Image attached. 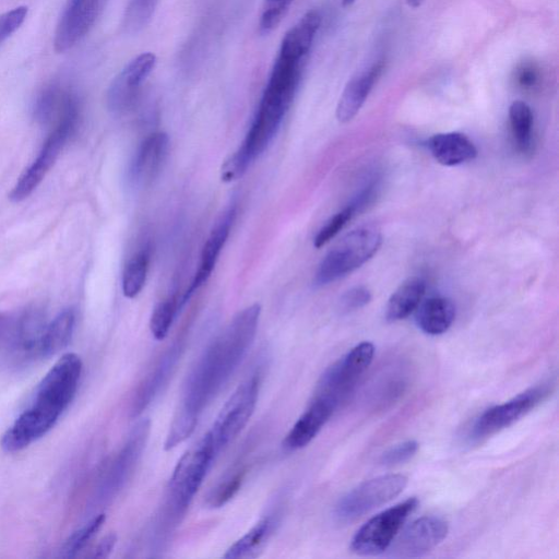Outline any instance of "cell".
<instances>
[{
  "mask_svg": "<svg viewBox=\"0 0 559 559\" xmlns=\"http://www.w3.org/2000/svg\"><path fill=\"white\" fill-rule=\"evenodd\" d=\"M216 455L212 441L205 433L178 461L167 489L164 528L175 525L185 514Z\"/></svg>",
  "mask_w": 559,
  "mask_h": 559,
  "instance_id": "obj_4",
  "label": "cell"
},
{
  "mask_svg": "<svg viewBox=\"0 0 559 559\" xmlns=\"http://www.w3.org/2000/svg\"><path fill=\"white\" fill-rule=\"evenodd\" d=\"M381 233L372 225H364L345 235L318 266L314 284L333 283L366 263L381 246Z\"/></svg>",
  "mask_w": 559,
  "mask_h": 559,
  "instance_id": "obj_5",
  "label": "cell"
},
{
  "mask_svg": "<svg viewBox=\"0 0 559 559\" xmlns=\"http://www.w3.org/2000/svg\"><path fill=\"white\" fill-rule=\"evenodd\" d=\"M150 263V251L143 249L133 255L122 274V292L128 298L135 297L143 288Z\"/></svg>",
  "mask_w": 559,
  "mask_h": 559,
  "instance_id": "obj_28",
  "label": "cell"
},
{
  "mask_svg": "<svg viewBox=\"0 0 559 559\" xmlns=\"http://www.w3.org/2000/svg\"><path fill=\"white\" fill-rule=\"evenodd\" d=\"M78 119L76 107L66 114L49 134L39 154L23 173L9 198L13 202H21L29 197L40 185L51 167L55 165L67 140L73 132Z\"/></svg>",
  "mask_w": 559,
  "mask_h": 559,
  "instance_id": "obj_11",
  "label": "cell"
},
{
  "mask_svg": "<svg viewBox=\"0 0 559 559\" xmlns=\"http://www.w3.org/2000/svg\"><path fill=\"white\" fill-rule=\"evenodd\" d=\"M150 420H140L129 433L124 444L116 454L99 481L96 499L106 503L114 499L131 477L150 435Z\"/></svg>",
  "mask_w": 559,
  "mask_h": 559,
  "instance_id": "obj_12",
  "label": "cell"
},
{
  "mask_svg": "<svg viewBox=\"0 0 559 559\" xmlns=\"http://www.w3.org/2000/svg\"><path fill=\"white\" fill-rule=\"evenodd\" d=\"M374 346L361 342L330 366L321 376L314 395L333 403L336 408L354 391L358 380L370 366Z\"/></svg>",
  "mask_w": 559,
  "mask_h": 559,
  "instance_id": "obj_6",
  "label": "cell"
},
{
  "mask_svg": "<svg viewBox=\"0 0 559 559\" xmlns=\"http://www.w3.org/2000/svg\"><path fill=\"white\" fill-rule=\"evenodd\" d=\"M74 325V310L61 311L46 325L38 345L37 358H48L63 349L72 337Z\"/></svg>",
  "mask_w": 559,
  "mask_h": 559,
  "instance_id": "obj_25",
  "label": "cell"
},
{
  "mask_svg": "<svg viewBox=\"0 0 559 559\" xmlns=\"http://www.w3.org/2000/svg\"><path fill=\"white\" fill-rule=\"evenodd\" d=\"M448 523L437 516H423L412 522L392 542L389 556L394 558H417L438 546L447 536Z\"/></svg>",
  "mask_w": 559,
  "mask_h": 559,
  "instance_id": "obj_13",
  "label": "cell"
},
{
  "mask_svg": "<svg viewBox=\"0 0 559 559\" xmlns=\"http://www.w3.org/2000/svg\"><path fill=\"white\" fill-rule=\"evenodd\" d=\"M336 406L325 399L313 396L307 409L286 435L283 445L295 451L305 448L320 432Z\"/></svg>",
  "mask_w": 559,
  "mask_h": 559,
  "instance_id": "obj_19",
  "label": "cell"
},
{
  "mask_svg": "<svg viewBox=\"0 0 559 559\" xmlns=\"http://www.w3.org/2000/svg\"><path fill=\"white\" fill-rule=\"evenodd\" d=\"M277 521L267 515L252 526L242 537L235 542L225 552L228 559L255 558L263 550Z\"/></svg>",
  "mask_w": 559,
  "mask_h": 559,
  "instance_id": "obj_26",
  "label": "cell"
},
{
  "mask_svg": "<svg viewBox=\"0 0 559 559\" xmlns=\"http://www.w3.org/2000/svg\"><path fill=\"white\" fill-rule=\"evenodd\" d=\"M81 372V358L63 354L39 382L31 405L2 436V449L17 452L45 436L73 400Z\"/></svg>",
  "mask_w": 559,
  "mask_h": 559,
  "instance_id": "obj_2",
  "label": "cell"
},
{
  "mask_svg": "<svg viewBox=\"0 0 559 559\" xmlns=\"http://www.w3.org/2000/svg\"><path fill=\"white\" fill-rule=\"evenodd\" d=\"M261 307L239 311L210 343L187 377L165 440L170 450L189 438L203 411L238 368L253 343Z\"/></svg>",
  "mask_w": 559,
  "mask_h": 559,
  "instance_id": "obj_1",
  "label": "cell"
},
{
  "mask_svg": "<svg viewBox=\"0 0 559 559\" xmlns=\"http://www.w3.org/2000/svg\"><path fill=\"white\" fill-rule=\"evenodd\" d=\"M356 0H342V3L344 7H347V5H350L355 2Z\"/></svg>",
  "mask_w": 559,
  "mask_h": 559,
  "instance_id": "obj_41",
  "label": "cell"
},
{
  "mask_svg": "<svg viewBox=\"0 0 559 559\" xmlns=\"http://www.w3.org/2000/svg\"><path fill=\"white\" fill-rule=\"evenodd\" d=\"M427 147L433 158L444 166H456L477 155L474 143L460 132L435 134L428 139Z\"/></svg>",
  "mask_w": 559,
  "mask_h": 559,
  "instance_id": "obj_21",
  "label": "cell"
},
{
  "mask_svg": "<svg viewBox=\"0 0 559 559\" xmlns=\"http://www.w3.org/2000/svg\"><path fill=\"white\" fill-rule=\"evenodd\" d=\"M181 308L180 300L176 296L160 301L153 310L150 320V330L156 340H164Z\"/></svg>",
  "mask_w": 559,
  "mask_h": 559,
  "instance_id": "obj_30",
  "label": "cell"
},
{
  "mask_svg": "<svg viewBox=\"0 0 559 559\" xmlns=\"http://www.w3.org/2000/svg\"><path fill=\"white\" fill-rule=\"evenodd\" d=\"M235 207H229L216 222L211 230L200 255L199 267L195 272L193 281L180 299L181 307L188 301L194 290H197L204 282L207 281L215 267L221 251L229 236L230 228L235 218Z\"/></svg>",
  "mask_w": 559,
  "mask_h": 559,
  "instance_id": "obj_17",
  "label": "cell"
},
{
  "mask_svg": "<svg viewBox=\"0 0 559 559\" xmlns=\"http://www.w3.org/2000/svg\"><path fill=\"white\" fill-rule=\"evenodd\" d=\"M321 24L318 11L307 12L284 36L280 53L296 60H304Z\"/></svg>",
  "mask_w": 559,
  "mask_h": 559,
  "instance_id": "obj_23",
  "label": "cell"
},
{
  "mask_svg": "<svg viewBox=\"0 0 559 559\" xmlns=\"http://www.w3.org/2000/svg\"><path fill=\"white\" fill-rule=\"evenodd\" d=\"M297 86L283 81L269 80L258 111L239 148L222 167V180L241 177L251 163L272 142L294 98Z\"/></svg>",
  "mask_w": 559,
  "mask_h": 559,
  "instance_id": "obj_3",
  "label": "cell"
},
{
  "mask_svg": "<svg viewBox=\"0 0 559 559\" xmlns=\"http://www.w3.org/2000/svg\"><path fill=\"white\" fill-rule=\"evenodd\" d=\"M260 389V377L252 374L234 391L206 432L218 454L246 427L252 416Z\"/></svg>",
  "mask_w": 559,
  "mask_h": 559,
  "instance_id": "obj_7",
  "label": "cell"
},
{
  "mask_svg": "<svg viewBox=\"0 0 559 559\" xmlns=\"http://www.w3.org/2000/svg\"><path fill=\"white\" fill-rule=\"evenodd\" d=\"M105 520L104 513L97 514L73 532L63 543L59 556L62 558L75 557L102 528Z\"/></svg>",
  "mask_w": 559,
  "mask_h": 559,
  "instance_id": "obj_29",
  "label": "cell"
},
{
  "mask_svg": "<svg viewBox=\"0 0 559 559\" xmlns=\"http://www.w3.org/2000/svg\"><path fill=\"white\" fill-rule=\"evenodd\" d=\"M407 477L401 474L382 475L359 484L343 496L335 506V518L354 521L397 497L406 487Z\"/></svg>",
  "mask_w": 559,
  "mask_h": 559,
  "instance_id": "obj_10",
  "label": "cell"
},
{
  "mask_svg": "<svg viewBox=\"0 0 559 559\" xmlns=\"http://www.w3.org/2000/svg\"><path fill=\"white\" fill-rule=\"evenodd\" d=\"M418 450V443L415 440H407L386 450L380 459L384 466H394L411 460Z\"/></svg>",
  "mask_w": 559,
  "mask_h": 559,
  "instance_id": "obj_35",
  "label": "cell"
},
{
  "mask_svg": "<svg viewBox=\"0 0 559 559\" xmlns=\"http://www.w3.org/2000/svg\"><path fill=\"white\" fill-rule=\"evenodd\" d=\"M407 4L412 8H417L420 5L423 0H406Z\"/></svg>",
  "mask_w": 559,
  "mask_h": 559,
  "instance_id": "obj_40",
  "label": "cell"
},
{
  "mask_svg": "<svg viewBox=\"0 0 559 559\" xmlns=\"http://www.w3.org/2000/svg\"><path fill=\"white\" fill-rule=\"evenodd\" d=\"M155 63L154 53L143 52L131 60L114 79L107 93V104L112 112L121 114L132 107Z\"/></svg>",
  "mask_w": 559,
  "mask_h": 559,
  "instance_id": "obj_14",
  "label": "cell"
},
{
  "mask_svg": "<svg viewBox=\"0 0 559 559\" xmlns=\"http://www.w3.org/2000/svg\"><path fill=\"white\" fill-rule=\"evenodd\" d=\"M455 318V306L442 296L421 300L416 309V322L426 334L440 335L447 332Z\"/></svg>",
  "mask_w": 559,
  "mask_h": 559,
  "instance_id": "obj_22",
  "label": "cell"
},
{
  "mask_svg": "<svg viewBox=\"0 0 559 559\" xmlns=\"http://www.w3.org/2000/svg\"><path fill=\"white\" fill-rule=\"evenodd\" d=\"M169 139L164 132L148 135L139 146L130 166V180L145 187L158 175L167 156Z\"/></svg>",
  "mask_w": 559,
  "mask_h": 559,
  "instance_id": "obj_18",
  "label": "cell"
},
{
  "mask_svg": "<svg viewBox=\"0 0 559 559\" xmlns=\"http://www.w3.org/2000/svg\"><path fill=\"white\" fill-rule=\"evenodd\" d=\"M294 0H264L260 19L263 33L273 31L283 20Z\"/></svg>",
  "mask_w": 559,
  "mask_h": 559,
  "instance_id": "obj_33",
  "label": "cell"
},
{
  "mask_svg": "<svg viewBox=\"0 0 559 559\" xmlns=\"http://www.w3.org/2000/svg\"><path fill=\"white\" fill-rule=\"evenodd\" d=\"M426 292L424 278L414 276L402 283L391 295L385 309V318L390 322L403 320L414 312Z\"/></svg>",
  "mask_w": 559,
  "mask_h": 559,
  "instance_id": "obj_24",
  "label": "cell"
},
{
  "mask_svg": "<svg viewBox=\"0 0 559 559\" xmlns=\"http://www.w3.org/2000/svg\"><path fill=\"white\" fill-rule=\"evenodd\" d=\"M182 345L174 343L140 383L132 400L133 416L140 415L159 394L174 373L181 357Z\"/></svg>",
  "mask_w": 559,
  "mask_h": 559,
  "instance_id": "obj_16",
  "label": "cell"
},
{
  "mask_svg": "<svg viewBox=\"0 0 559 559\" xmlns=\"http://www.w3.org/2000/svg\"><path fill=\"white\" fill-rule=\"evenodd\" d=\"M27 7L21 5L0 15V44L24 22Z\"/></svg>",
  "mask_w": 559,
  "mask_h": 559,
  "instance_id": "obj_36",
  "label": "cell"
},
{
  "mask_svg": "<svg viewBox=\"0 0 559 559\" xmlns=\"http://www.w3.org/2000/svg\"><path fill=\"white\" fill-rule=\"evenodd\" d=\"M551 382L527 389L515 397L485 411L473 424L468 439L481 441L524 417L551 394Z\"/></svg>",
  "mask_w": 559,
  "mask_h": 559,
  "instance_id": "obj_9",
  "label": "cell"
},
{
  "mask_svg": "<svg viewBox=\"0 0 559 559\" xmlns=\"http://www.w3.org/2000/svg\"><path fill=\"white\" fill-rule=\"evenodd\" d=\"M99 0H69L58 23L53 46L57 52L72 48L93 25Z\"/></svg>",
  "mask_w": 559,
  "mask_h": 559,
  "instance_id": "obj_15",
  "label": "cell"
},
{
  "mask_svg": "<svg viewBox=\"0 0 559 559\" xmlns=\"http://www.w3.org/2000/svg\"><path fill=\"white\" fill-rule=\"evenodd\" d=\"M371 299L370 292L362 287H354L346 292L341 300V307L344 311H354L366 306Z\"/></svg>",
  "mask_w": 559,
  "mask_h": 559,
  "instance_id": "obj_37",
  "label": "cell"
},
{
  "mask_svg": "<svg viewBox=\"0 0 559 559\" xmlns=\"http://www.w3.org/2000/svg\"><path fill=\"white\" fill-rule=\"evenodd\" d=\"M243 479V471H237L219 483L207 497L209 506L219 508L229 501L239 490Z\"/></svg>",
  "mask_w": 559,
  "mask_h": 559,
  "instance_id": "obj_32",
  "label": "cell"
},
{
  "mask_svg": "<svg viewBox=\"0 0 559 559\" xmlns=\"http://www.w3.org/2000/svg\"><path fill=\"white\" fill-rule=\"evenodd\" d=\"M117 542V537L115 534H109L105 536L94 548L91 557L93 558H106L112 551L115 544Z\"/></svg>",
  "mask_w": 559,
  "mask_h": 559,
  "instance_id": "obj_39",
  "label": "cell"
},
{
  "mask_svg": "<svg viewBox=\"0 0 559 559\" xmlns=\"http://www.w3.org/2000/svg\"><path fill=\"white\" fill-rule=\"evenodd\" d=\"M157 2L158 0H131L126 13L127 27L138 29L145 25L150 21Z\"/></svg>",
  "mask_w": 559,
  "mask_h": 559,
  "instance_id": "obj_34",
  "label": "cell"
},
{
  "mask_svg": "<svg viewBox=\"0 0 559 559\" xmlns=\"http://www.w3.org/2000/svg\"><path fill=\"white\" fill-rule=\"evenodd\" d=\"M512 135L520 151L526 152L532 145L533 114L523 100H515L509 108Z\"/></svg>",
  "mask_w": 559,
  "mask_h": 559,
  "instance_id": "obj_27",
  "label": "cell"
},
{
  "mask_svg": "<svg viewBox=\"0 0 559 559\" xmlns=\"http://www.w3.org/2000/svg\"><path fill=\"white\" fill-rule=\"evenodd\" d=\"M382 70L383 62L379 60L348 81L336 107L340 122H348L358 114Z\"/></svg>",
  "mask_w": 559,
  "mask_h": 559,
  "instance_id": "obj_20",
  "label": "cell"
},
{
  "mask_svg": "<svg viewBox=\"0 0 559 559\" xmlns=\"http://www.w3.org/2000/svg\"><path fill=\"white\" fill-rule=\"evenodd\" d=\"M418 500L411 497L367 521L354 535L350 549L360 556H376L388 550Z\"/></svg>",
  "mask_w": 559,
  "mask_h": 559,
  "instance_id": "obj_8",
  "label": "cell"
},
{
  "mask_svg": "<svg viewBox=\"0 0 559 559\" xmlns=\"http://www.w3.org/2000/svg\"><path fill=\"white\" fill-rule=\"evenodd\" d=\"M354 215L355 211L352 205L346 206L333 215L316 235L313 239L314 247L321 248L328 243L343 229Z\"/></svg>",
  "mask_w": 559,
  "mask_h": 559,
  "instance_id": "obj_31",
  "label": "cell"
},
{
  "mask_svg": "<svg viewBox=\"0 0 559 559\" xmlns=\"http://www.w3.org/2000/svg\"><path fill=\"white\" fill-rule=\"evenodd\" d=\"M516 80L523 88H532L538 81V72L534 66L524 64L519 69Z\"/></svg>",
  "mask_w": 559,
  "mask_h": 559,
  "instance_id": "obj_38",
  "label": "cell"
}]
</instances>
